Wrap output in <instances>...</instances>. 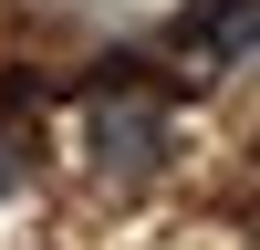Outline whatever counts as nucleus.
Masks as SVG:
<instances>
[{
    "instance_id": "1",
    "label": "nucleus",
    "mask_w": 260,
    "mask_h": 250,
    "mask_svg": "<svg viewBox=\"0 0 260 250\" xmlns=\"http://www.w3.org/2000/svg\"><path fill=\"white\" fill-rule=\"evenodd\" d=\"M167 146H177V104H167V83L104 73L94 94H83V157H94L104 188H156V177H167Z\"/></svg>"
},
{
    "instance_id": "2",
    "label": "nucleus",
    "mask_w": 260,
    "mask_h": 250,
    "mask_svg": "<svg viewBox=\"0 0 260 250\" xmlns=\"http://www.w3.org/2000/svg\"><path fill=\"white\" fill-rule=\"evenodd\" d=\"M167 52L208 73H260V0H187L167 21Z\"/></svg>"
},
{
    "instance_id": "3",
    "label": "nucleus",
    "mask_w": 260,
    "mask_h": 250,
    "mask_svg": "<svg viewBox=\"0 0 260 250\" xmlns=\"http://www.w3.org/2000/svg\"><path fill=\"white\" fill-rule=\"evenodd\" d=\"M21 177H31V136L0 125V198H21Z\"/></svg>"
}]
</instances>
